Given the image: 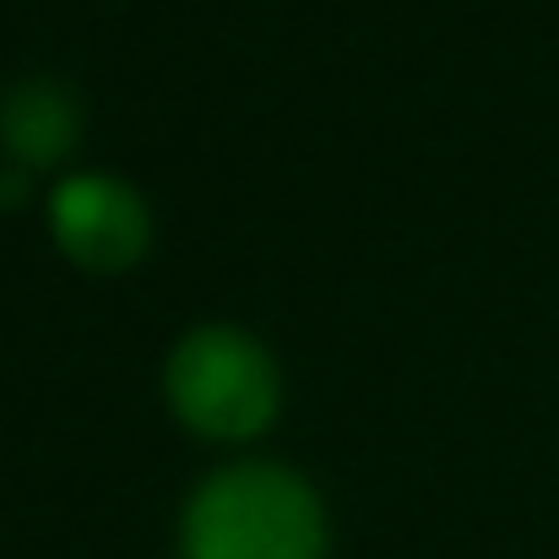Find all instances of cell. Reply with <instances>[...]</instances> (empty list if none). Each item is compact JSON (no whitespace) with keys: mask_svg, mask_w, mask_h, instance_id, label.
<instances>
[{"mask_svg":"<svg viewBox=\"0 0 559 559\" xmlns=\"http://www.w3.org/2000/svg\"><path fill=\"white\" fill-rule=\"evenodd\" d=\"M76 136V93L55 76H22L11 87H0V142L27 158H60Z\"/></svg>","mask_w":559,"mask_h":559,"instance_id":"4","label":"cell"},{"mask_svg":"<svg viewBox=\"0 0 559 559\" xmlns=\"http://www.w3.org/2000/svg\"><path fill=\"white\" fill-rule=\"evenodd\" d=\"M190 559H321V500L277 462L217 467L186 506Z\"/></svg>","mask_w":559,"mask_h":559,"instance_id":"1","label":"cell"},{"mask_svg":"<svg viewBox=\"0 0 559 559\" xmlns=\"http://www.w3.org/2000/svg\"><path fill=\"white\" fill-rule=\"evenodd\" d=\"M169 396L206 435H250L272 418L277 370L255 337L234 326H195L169 354Z\"/></svg>","mask_w":559,"mask_h":559,"instance_id":"2","label":"cell"},{"mask_svg":"<svg viewBox=\"0 0 559 559\" xmlns=\"http://www.w3.org/2000/svg\"><path fill=\"white\" fill-rule=\"evenodd\" d=\"M49 223L87 266H126L147 245V206L120 175H71L49 195Z\"/></svg>","mask_w":559,"mask_h":559,"instance_id":"3","label":"cell"}]
</instances>
